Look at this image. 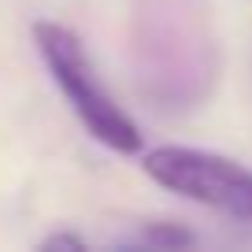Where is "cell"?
<instances>
[{"mask_svg":"<svg viewBox=\"0 0 252 252\" xmlns=\"http://www.w3.org/2000/svg\"><path fill=\"white\" fill-rule=\"evenodd\" d=\"M141 245H149V249H193L197 234L178 226V222H149L141 230Z\"/></svg>","mask_w":252,"mask_h":252,"instance_id":"4","label":"cell"},{"mask_svg":"<svg viewBox=\"0 0 252 252\" xmlns=\"http://www.w3.org/2000/svg\"><path fill=\"white\" fill-rule=\"evenodd\" d=\"M33 45H37L41 60H45L52 82L60 86L63 100L71 104L78 123L86 126V134L111 149L115 156H137L145 149V137L137 123L115 104V96L104 89L96 78L93 60H89L82 37L71 26L56 23V19H37L33 23Z\"/></svg>","mask_w":252,"mask_h":252,"instance_id":"2","label":"cell"},{"mask_svg":"<svg viewBox=\"0 0 252 252\" xmlns=\"http://www.w3.org/2000/svg\"><path fill=\"white\" fill-rule=\"evenodd\" d=\"M86 237L82 234H71V230H60V234H48L41 241V249H86Z\"/></svg>","mask_w":252,"mask_h":252,"instance_id":"5","label":"cell"},{"mask_svg":"<svg viewBox=\"0 0 252 252\" xmlns=\"http://www.w3.org/2000/svg\"><path fill=\"white\" fill-rule=\"evenodd\" d=\"M137 78L159 108L186 111L208 100L219 78V48L204 0H141Z\"/></svg>","mask_w":252,"mask_h":252,"instance_id":"1","label":"cell"},{"mask_svg":"<svg viewBox=\"0 0 252 252\" xmlns=\"http://www.w3.org/2000/svg\"><path fill=\"white\" fill-rule=\"evenodd\" d=\"M141 171L174 197L226 219L252 222V171L230 156L186 145H156L141 152Z\"/></svg>","mask_w":252,"mask_h":252,"instance_id":"3","label":"cell"}]
</instances>
